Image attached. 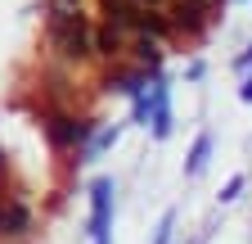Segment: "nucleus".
Returning a JSON list of instances; mask_svg holds the SVG:
<instances>
[{"mask_svg": "<svg viewBox=\"0 0 252 244\" xmlns=\"http://www.w3.org/2000/svg\"><path fill=\"white\" fill-rule=\"evenodd\" d=\"M54 41H59V50L68 59H86L90 54V32H86L81 9H63L59 5V14H54Z\"/></svg>", "mask_w": 252, "mask_h": 244, "instance_id": "1", "label": "nucleus"}, {"mask_svg": "<svg viewBox=\"0 0 252 244\" xmlns=\"http://www.w3.org/2000/svg\"><path fill=\"white\" fill-rule=\"evenodd\" d=\"M90 199H94V212H90V235L94 244H108V212H113V181L99 176L90 186Z\"/></svg>", "mask_w": 252, "mask_h": 244, "instance_id": "2", "label": "nucleus"}, {"mask_svg": "<svg viewBox=\"0 0 252 244\" xmlns=\"http://www.w3.org/2000/svg\"><path fill=\"white\" fill-rule=\"evenodd\" d=\"M45 131H50L54 145H81L90 127H86V122H72V118H50V122H45Z\"/></svg>", "mask_w": 252, "mask_h": 244, "instance_id": "3", "label": "nucleus"}, {"mask_svg": "<svg viewBox=\"0 0 252 244\" xmlns=\"http://www.w3.org/2000/svg\"><path fill=\"white\" fill-rule=\"evenodd\" d=\"M171 27H176V32H189V37H194L198 27H203V0H180Z\"/></svg>", "mask_w": 252, "mask_h": 244, "instance_id": "4", "label": "nucleus"}, {"mask_svg": "<svg viewBox=\"0 0 252 244\" xmlns=\"http://www.w3.org/2000/svg\"><path fill=\"white\" fill-rule=\"evenodd\" d=\"M32 226V212L23 203H0V235H23Z\"/></svg>", "mask_w": 252, "mask_h": 244, "instance_id": "5", "label": "nucleus"}, {"mask_svg": "<svg viewBox=\"0 0 252 244\" xmlns=\"http://www.w3.org/2000/svg\"><path fill=\"white\" fill-rule=\"evenodd\" d=\"M207 154H212V136L203 131V136L194 140V149H189V163H185V172H189V176H198V172L207 167Z\"/></svg>", "mask_w": 252, "mask_h": 244, "instance_id": "6", "label": "nucleus"}, {"mask_svg": "<svg viewBox=\"0 0 252 244\" xmlns=\"http://www.w3.org/2000/svg\"><path fill=\"white\" fill-rule=\"evenodd\" d=\"M99 50L104 54H122V27H99Z\"/></svg>", "mask_w": 252, "mask_h": 244, "instance_id": "7", "label": "nucleus"}, {"mask_svg": "<svg viewBox=\"0 0 252 244\" xmlns=\"http://www.w3.org/2000/svg\"><path fill=\"white\" fill-rule=\"evenodd\" d=\"M239 190H243V176H230V186H225V195H220V199L230 203V199H239Z\"/></svg>", "mask_w": 252, "mask_h": 244, "instance_id": "8", "label": "nucleus"}, {"mask_svg": "<svg viewBox=\"0 0 252 244\" xmlns=\"http://www.w3.org/2000/svg\"><path fill=\"white\" fill-rule=\"evenodd\" d=\"M135 5H140V9H149V5H158V0H135Z\"/></svg>", "mask_w": 252, "mask_h": 244, "instance_id": "9", "label": "nucleus"}]
</instances>
